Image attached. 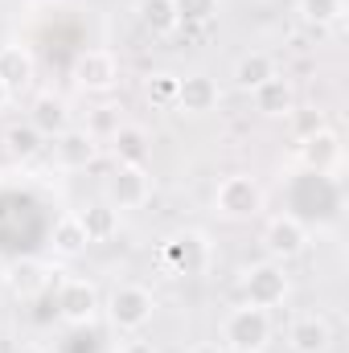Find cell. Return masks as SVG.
Instances as JSON below:
<instances>
[{
  "instance_id": "cell-11",
  "label": "cell",
  "mask_w": 349,
  "mask_h": 353,
  "mask_svg": "<svg viewBox=\"0 0 349 353\" xmlns=\"http://www.w3.org/2000/svg\"><path fill=\"white\" fill-rule=\"evenodd\" d=\"M288 350L292 353H329L333 350V325L321 312H304L288 325Z\"/></svg>"
},
{
  "instance_id": "cell-17",
  "label": "cell",
  "mask_w": 349,
  "mask_h": 353,
  "mask_svg": "<svg viewBox=\"0 0 349 353\" xmlns=\"http://www.w3.org/2000/svg\"><path fill=\"white\" fill-rule=\"evenodd\" d=\"M107 140H111V152H115L119 165H144L148 152H152V140L140 123H119Z\"/></svg>"
},
{
  "instance_id": "cell-27",
  "label": "cell",
  "mask_w": 349,
  "mask_h": 353,
  "mask_svg": "<svg viewBox=\"0 0 349 353\" xmlns=\"http://www.w3.org/2000/svg\"><path fill=\"white\" fill-rule=\"evenodd\" d=\"M288 119H292V136H296V140H308L312 132H321V128H329L321 111H300V107H296V111H292Z\"/></svg>"
},
{
  "instance_id": "cell-6",
  "label": "cell",
  "mask_w": 349,
  "mask_h": 353,
  "mask_svg": "<svg viewBox=\"0 0 349 353\" xmlns=\"http://www.w3.org/2000/svg\"><path fill=\"white\" fill-rule=\"evenodd\" d=\"M263 247L275 263H288V259H300L304 247H308V230L296 214H275L267 226H263Z\"/></svg>"
},
{
  "instance_id": "cell-25",
  "label": "cell",
  "mask_w": 349,
  "mask_h": 353,
  "mask_svg": "<svg viewBox=\"0 0 349 353\" xmlns=\"http://www.w3.org/2000/svg\"><path fill=\"white\" fill-rule=\"evenodd\" d=\"M296 12L308 21V25H333V21H341V12H346V4L341 0H296Z\"/></svg>"
},
{
  "instance_id": "cell-1",
  "label": "cell",
  "mask_w": 349,
  "mask_h": 353,
  "mask_svg": "<svg viewBox=\"0 0 349 353\" xmlns=\"http://www.w3.org/2000/svg\"><path fill=\"white\" fill-rule=\"evenodd\" d=\"M103 312H107V321H111L115 333L132 337V333H140V329L152 325V316H157V296H152L144 283H132V279H128V283H115V288H111Z\"/></svg>"
},
{
  "instance_id": "cell-10",
  "label": "cell",
  "mask_w": 349,
  "mask_h": 353,
  "mask_svg": "<svg viewBox=\"0 0 349 353\" xmlns=\"http://www.w3.org/2000/svg\"><path fill=\"white\" fill-rule=\"evenodd\" d=\"M94 157H99V140L87 128H66L62 136H54V165L62 173H83L94 165Z\"/></svg>"
},
{
  "instance_id": "cell-9",
  "label": "cell",
  "mask_w": 349,
  "mask_h": 353,
  "mask_svg": "<svg viewBox=\"0 0 349 353\" xmlns=\"http://www.w3.org/2000/svg\"><path fill=\"white\" fill-rule=\"evenodd\" d=\"M165 263L173 267L177 275H201L206 267H210V239L201 234V230H181V234H173L169 243H165Z\"/></svg>"
},
{
  "instance_id": "cell-30",
  "label": "cell",
  "mask_w": 349,
  "mask_h": 353,
  "mask_svg": "<svg viewBox=\"0 0 349 353\" xmlns=\"http://www.w3.org/2000/svg\"><path fill=\"white\" fill-rule=\"evenodd\" d=\"M189 353H226L222 345H210V341H201V345H193Z\"/></svg>"
},
{
  "instance_id": "cell-8",
  "label": "cell",
  "mask_w": 349,
  "mask_h": 353,
  "mask_svg": "<svg viewBox=\"0 0 349 353\" xmlns=\"http://www.w3.org/2000/svg\"><path fill=\"white\" fill-rule=\"evenodd\" d=\"M107 205H115V210H140V205H148V197H152V173L144 169V165H119L111 181H107Z\"/></svg>"
},
{
  "instance_id": "cell-22",
  "label": "cell",
  "mask_w": 349,
  "mask_h": 353,
  "mask_svg": "<svg viewBox=\"0 0 349 353\" xmlns=\"http://www.w3.org/2000/svg\"><path fill=\"white\" fill-rule=\"evenodd\" d=\"M4 148H8V157H17V161H33V157L46 148V136L25 119V123H12V128L4 132Z\"/></svg>"
},
{
  "instance_id": "cell-7",
  "label": "cell",
  "mask_w": 349,
  "mask_h": 353,
  "mask_svg": "<svg viewBox=\"0 0 349 353\" xmlns=\"http://www.w3.org/2000/svg\"><path fill=\"white\" fill-rule=\"evenodd\" d=\"M74 83L83 90H90V94L115 90V83H119V58H115L111 50H103V46L83 50V54L74 58Z\"/></svg>"
},
{
  "instance_id": "cell-21",
  "label": "cell",
  "mask_w": 349,
  "mask_h": 353,
  "mask_svg": "<svg viewBox=\"0 0 349 353\" xmlns=\"http://www.w3.org/2000/svg\"><path fill=\"white\" fill-rule=\"evenodd\" d=\"M79 222H83V230H87L90 243H107V239H115V230H119V210L107 205V201H94L87 210H79Z\"/></svg>"
},
{
  "instance_id": "cell-4",
  "label": "cell",
  "mask_w": 349,
  "mask_h": 353,
  "mask_svg": "<svg viewBox=\"0 0 349 353\" xmlns=\"http://www.w3.org/2000/svg\"><path fill=\"white\" fill-rule=\"evenodd\" d=\"M54 308H58V316L66 325L83 329V325H90L103 312V300H99V288L90 283L87 275H66V279L54 283Z\"/></svg>"
},
{
  "instance_id": "cell-28",
  "label": "cell",
  "mask_w": 349,
  "mask_h": 353,
  "mask_svg": "<svg viewBox=\"0 0 349 353\" xmlns=\"http://www.w3.org/2000/svg\"><path fill=\"white\" fill-rule=\"evenodd\" d=\"M119 128V107H111V103H103V107H94V115H90L87 132L99 140V136H111Z\"/></svg>"
},
{
  "instance_id": "cell-23",
  "label": "cell",
  "mask_w": 349,
  "mask_h": 353,
  "mask_svg": "<svg viewBox=\"0 0 349 353\" xmlns=\"http://www.w3.org/2000/svg\"><path fill=\"white\" fill-rule=\"evenodd\" d=\"M140 21H144V29H152L157 37H169V33L181 29L173 0H140Z\"/></svg>"
},
{
  "instance_id": "cell-5",
  "label": "cell",
  "mask_w": 349,
  "mask_h": 353,
  "mask_svg": "<svg viewBox=\"0 0 349 353\" xmlns=\"http://www.w3.org/2000/svg\"><path fill=\"white\" fill-rule=\"evenodd\" d=\"M243 304H255V308H279L288 300V275H283V263L275 259H263V263H251L243 271Z\"/></svg>"
},
{
  "instance_id": "cell-26",
  "label": "cell",
  "mask_w": 349,
  "mask_h": 353,
  "mask_svg": "<svg viewBox=\"0 0 349 353\" xmlns=\"http://www.w3.org/2000/svg\"><path fill=\"white\" fill-rule=\"evenodd\" d=\"M173 4H177V21L181 25H197V29L210 25L218 17V8H222L218 0H173Z\"/></svg>"
},
{
  "instance_id": "cell-15",
  "label": "cell",
  "mask_w": 349,
  "mask_h": 353,
  "mask_svg": "<svg viewBox=\"0 0 349 353\" xmlns=\"http://www.w3.org/2000/svg\"><path fill=\"white\" fill-rule=\"evenodd\" d=\"M300 161H304V169H312V173H333L337 161H341V140H337V132H333V128H321V132H312L308 140H300Z\"/></svg>"
},
{
  "instance_id": "cell-14",
  "label": "cell",
  "mask_w": 349,
  "mask_h": 353,
  "mask_svg": "<svg viewBox=\"0 0 349 353\" xmlns=\"http://www.w3.org/2000/svg\"><path fill=\"white\" fill-rule=\"evenodd\" d=\"M29 123H33L46 140L62 136V132L70 128V107H66V99L54 94V90H41V94L33 99V107H29Z\"/></svg>"
},
{
  "instance_id": "cell-32",
  "label": "cell",
  "mask_w": 349,
  "mask_h": 353,
  "mask_svg": "<svg viewBox=\"0 0 349 353\" xmlns=\"http://www.w3.org/2000/svg\"><path fill=\"white\" fill-rule=\"evenodd\" d=\"M4 292H8V275L0 271V300H4Z\"/></svg>"
},
{
  "instance_id": "cell-13",
  "label": "cell",
  "mask_w": 349,
  "mask_h": 353,
  "mask_svg": "<svg viewBox=\"0 0 349 353\" xmlns=\"http://www.w3.org/2000/svg\"><path fill=\"white\" fill-rule=\"evenodd\" d=\"M218 99H222V90H218V83L210 74H185L181 87H177V111H185V115H210L218 107Z\"/></svg>"
},
{
  "instance_id": "cell-31",
  "label": "cell",
  "mask_w": 349,
  "mask_h": 353,
  "mask_svg": "<svg viewBox=\"0 0 349 353\" xmlns=\"http://www.w3.org/2000/svg\"><path fill=\"white\" fill-rule=\"evenodd\" d=\"M8 103H12V90L4 87V83H0V111H4V107H8Z\"/></svg>"
},
{
  "instance_id": "cell-3",
  "label": "cell",
  "mask_w": 349,
  "mask_h": 353,
  "mask_svg": "<svg viewBox=\"0 0 349 353\" xmlns=\"http://www.w3.org/2000/svg\"><path fill=\"white\" fill-rule=\"evenodd\" d=\"M214 214L226 222H251L263 214V185L251 173H230L214 189Z\"/></svg>"
},
{
  "instance_id": "cell-2",
  "label": "cell",
  "mask_w": 349,
  "mask_h": 353,
  "mask_svg": "<svg viewBox=\"0 0 349 353\" xmlns=\"http://www.w3.org/2000/svg\"><path fill=\"white\" fill-rule=\"evenodd\" d=\"M271 341V312L255 304H239L222 321V350L226 353H263Z\"/></svg>"
},
{
  "instance_id": "cell-20",
  "label": "cell",
  "mask_w": 349,
  "mask_h": 353,
  "mask_svg": "<svg viewBox=\"0 0 349 353\" xmlns=\"http://www.w3.org/2000/svg\"><path fill=\"white\" fill-rule=\"evenodd\" d=\"M255 107H259L263 115H271V119H279V115H292L296 111V90L288 79H267L259 90H255Z\"/></svg>"
},
{
  "instance_id": "cell-29",
  "label": "cell",
  "mask_w": 349,
  "mask_h": 353,
  "mask_svg": "<svg viewBox=\"0 0 349 353\" xmlns=\"http://www.w3.org/2000/svg\"><path fill=\"white\" fill-rule=\"evenodd\" d=\"M115 353H161V350H157L152 341H140V337L132 333L128 341H119V345H115Z\"/></svg>"
},
{
  "instance_id": "cell-19",
  "label": "cell",
  "mask_w": 349,
  "mask_h": 353,
  "mask_svg": "<svg viewBox=\"0 0 349 353\" xmlns=\"http://www.w3.org/2000/svg\"><path fill=\"white\" fill-rule=\"evenodd\" d=\"M230 79H235L239 90H251V94H255L267 79H275V58L263 54V50H251V54H243V58L235 62V74H230Z\"/></svg>"
},
{
  "instance_id": "cell-24",
  "label": "cell",
  "mask_w": 349,
  "mask_h": 353,
  "mask_svg": "<svg viewBox=\"0 0 349 353\" xmlns=\"http://www.w3.org/2000/svg\"><path fill=\"white\" fill-rule=\"evenodd\" d=\"M177 87H181V74L157 70V74H148L144 94H148V103H157V107H177Z\"/></svg>"
},
{
  "instance_id": "cell-18",
  "label": "cell",
  "mask_w": 349,
  "mask_h": 353,
  "mask_svg": "<svg viewBox=\"0 0 349 353\" xmlns=\"http://www.w3.org/2000/svg\"><path fill=\"white\" fill-rule=\"evenodd\" d=\"M50 247H54V255H62V259H74V255L87 251L90 239H87V230H83V222H79V214H62V218L54 222Z\"/></svg>"
},
{
  "instance_id": "cell-16",
  "label": "cell",
  "mask_w": 349,
  "mask_h": 353,
  "mask_svg": "<svg viewBox=\"0 0 349 353\" xmlns=\"http://www.w3.org/2000/svg\"><path fill=\"white\" fill-rule=\"evenodd\" d=\"M33 74H37V62H33V54L25 50V46H0V83L12 90V94H21V90L33 83Z\"/></svg>"
},
{
  "instance_id": "cell-12",
  "label": "cell",
  "mask_w": 349,
  "mask_h": 353,
  "mask_svg": "<svg viewBox=\"0 0 349 353\" xmlns=\"http://www.w3.org/2000/svg\"><path fill=\"white\" fill-rule=\"evenodd\" d=\"M4 275H8V292H17V300H37V296H46L58 283V271L46 259H21Z\"/></svg>"
}]
</instances>
